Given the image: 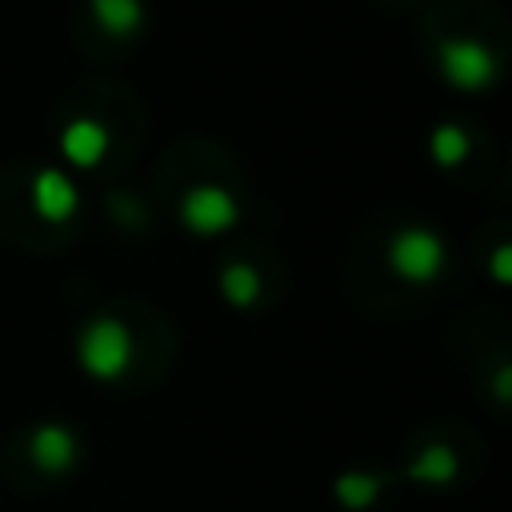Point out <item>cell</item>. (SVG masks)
I'll list each match as a JSON object with an SVG mask.
<instances>
[{"mask_svg": "<svg viewBox=\"0 0 512 512\" xmlns=\"http://www.w3.org/2000/svg\"><path fill=\"white\" fill-rule=\"evenodd\" d=\"M404 476L412 480V484H424V488H448V484H456V476H460V456H456V448H448V444H424L416 456H412V464L404 468Z\"/></svg>", "mask_w": 512, "mask_h": 512, "instance_id": "cell-8", "label": "cell"}, {"mask_svg": "<svg viewBox=\"0 0 512 512\" xmlns=\"http://www.w3.org/2000/svg\"><path fill=\"white\" fill-rule=\"evenodd\" d=\"M236 220H240V204L220 184H192L180 196V224L192 236H220L236 228Z\"/></svg>", "mask_w": 512, "mask_h": 512, "instance_id": "cell-4", "label": "cell"}, {"mask_svg": "<svg viewBox=\"0 0 512 512\" xmlns=\"http://www.w3.org/2000/svg\"><path fill=\"white\" fill-rule=\"evenodd\" d=\"M508 384H512V368H508V364H500V368H496V380H492V392H496V400H500V404H508V396H512V388H508Z\"/></svg>", "mask_w": 512, "mask_h": 512, "instance_id": "cell-14", "label": "cell"}, {"mask_svg": "<svg viewBox=\"0 0 512 512\" xmlns=\"http://www.w3.org/2000/svg\"><path fill=\"white\" fill-rule=\"evenodd\" d=\"M388 268L404 284H432L444 272V240L432 228H400L388 240Z\"/></svg>", "mask_w": 512, "mask_h": 512, "instance_id": "cell-3", "label": "cell"}, {"mask_svg": "<svg viewBox=\"0 0 512 512\" xmlns=\"http://www.w3.org/2000/svg\"><path fill=\"white\" fill-rule=\"evenodd\" d=\"M28 460L44 476H68L80 464V436L60 420H44L28 432Z\"/></svg>", "mask_w": 512, "mask_h": 512, "instance_id": "cell-5", "label": "cell"}, {"mask_svg": "<svg viewBox=\"0 0 512 512\" xmlns=\"http://www.w3.org/2000/svg\"><path fill=\"white\" fill-rule=\"evenodd\" d=\"M436 64H440V76L460 88V92H484L496 84L500 76V60L488 44L480 40H468V36H452V40H440L436 48Z\"/></svg>", "mask_w": 512, "mask_h": 512, "instance_id": "cell-2", "label": "cell"}, {"mask_svg": "<svg viewBox=\"0 0 512 512\" xmlns=\"http://www.w3.org/2000/svg\"><path fill=\"white\" fill-rule=\"evenodd\" d=\"M384 488H388V476L348 468V472H340V476L332 480V500H336V508H344V512H368V508L384 496Z\"/></svg>", "mask_w": 512, "mask_h": 512, "instance_id": "cell-9", "label": "cell"}, {"mask_svg": "<svg viewBox=\"0 0 512 512\" xmlns=\"http://www.w3.org/2000/svg\"><path fill=\"white\" fill-rule=\"evenodd\" d=\"M32 208L40 220L48 224H64L76 216L80 208V192L72 184V176H64L60 168H40L32 176Z\"/></svg>", "mask_w": 512, "mask_h": 512, "instance_id": "cell-6", "label": "cell"}, {"mask_svg": "<svg viewBox=\"0 0 512 512\" xmlns=\"http://www.w3.org/2000/svg\"><path fill=\"white\" fill-rule=\"evenodd\" d=\"M132 356H136V344H132L128 324L108 312L92 316L76 332V364L96 384H116L132 368Z\"/></svg>", "mask_w": 512, "mask_h": 512, "instance_id": "cell-1", "label": "cell"}, {"mask_svg": "<svg viewBox=\"0 0 512 512\" xmlns=\"http://www.w3.org/2000/svg\"><path fill=\"white\" fill-rule=\"evenodd\" d=\"M488 264H492V280L496 284H508L512 280V244H496Z\"/></svg>", "mask_w": 512, "mask_h": 512, "instance_id": "cell-13", "label": "cell"}, {"mask_svg": "<svg viewBox=\"0 0 512 512\" xmlns=\"http://www.w3.org/2000/svg\"><path fill=\"white\" fill-rule=\"evenodd\" d=\"M220 296L232 308H252L260 300V272L252 264H228V268H220Z\"/></svg>", "mask_w": 512, "mask_h": 512, "instance_id": "cell-11", "label": "cell"}, {"mask_svg": "<svg viewBox=\"0 0 512 512\" xmlns=\"http://www.w3.org/2000/svg\"><path fill=\"white\" fill-rule=\"evenodd\" d=\"M468 148H472V140H468V132L460 124H440L432 132V140H428V152H432V160L440 168H460L468 160Z\"/></svg>", "mask_w": 512, "mask_h": 512, "instance_id": "cell-12", "label": "cell"}, {"mask_svg": "<svg viewBox=\"0 0 512 512\" xmlns=\"http://www.w3.org/2000/svg\"><path fill=\"white\" fill-rule=\"evenodd\" d=\"M108 144H112V132H108V124L96 120V116H76V120H68L64 132H60V152H64V160L76 164V168H96V164L108 156Z\"/></svg>", "mask_w": 512, "mask_h": 512, "instance_id": "cell-7", "label": "cell"}, {"mask_svg": "<svg viewBox=\"0 0 512 512\" xmlns=\"http://www.w3.org/2000/svg\"><path fill=\"white\" fill-rule=\"evenodd\" d=\"M96 24L108 36H136L144 28V0H88Z\"/></svg>", "mask_w": 512, "mask_h": 512, "instance_id": "cell-10", "label": "cell"}]
</instances>
